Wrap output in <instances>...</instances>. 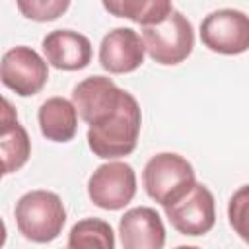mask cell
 Segmentation results:
<instances>
[{"label":"cell","mask_w":249,"mask_h":249,"mask_svg":"<svg viewBox=\"0 0 249 249\" xmlns=\"http://www.w3.org/2000/svg\"><path fill=\"white\" fill-rule=\"evenodd\" d=\"M140 107L134 95L124 91L113 117L88 128V146L97 158L113 160L134 152L140 134Z\"/></svg>","instance_id":"1"},{"label":"cell","mask_w":249,"mask_h":249,"mask_svg":"<svg viewBox=\"0 0 249 249\" xmlns=\"http://www.w3.org/2000/svg\"><path fill=\"white\" fill-rule=\"evenodd\" d=\"M16 224L25 239L49 243L56 239L66 222V210L56 193L29 191L16 202Z\"/></svg>","instance_id":"2"},{"label":"cell","mask_w":249,"mask_h":249,"mask_svg":"<svg viewBox=\"0 0 249 249\" xmlns=\"http://www.w3.org/2000/svg\"><path fill=\"white\" fill-rule=\"evenodd\" d=\"M142 183L152 200L167 206L179 200L196 181L193 165L183 156L161 152L148 160L142 171Z\"/></svg>","instance_id":"3"},{"label":"cell","mask_w":249,"mask_h":249,"mask_svg":"<svg viewBox=\"0 0 249 249\" xmlns=\"http://www.w3.org/2000/svg\"><path fill=\"white\" fill-rule=\"evenodd\" d=\"M142 43L154 62L173 66L193 53L195 31L181 12L171 10L163 21L142 27Z\"/></svg>","instance_id":"4"},{"label":"cell","mask_w":249,"mask_h":249,"mask_svg":"<svg viewBox=\"0 0 249 249\" xmlns=\"http://www.w3.org/2000/svg\"><path fill=\"white\" fill-rule=\"evenodd\" d=\"M88 195L91 202L103 210H121L136 195V173L124 161H109L99 165L89 181Z\"/></svg>","instance_id":"5"},{"label":"cell","mask_w":249,"mask_h":249,"mask_svg":"<svg viewBox=\"0 0 249 249\" xmlns=\"http://www.w3.org/2000/svg\"><path fill=\"white\" fill-rule=\"evenodd\" d=\"M169 224L183 235H204L214 228L216 206L208 187L195 183L179 200L163 206Z\"/></svg>","instance_id":"6"},{"label":"cell","mask_w":249,"mask_h":249,"mask_svg":"<svg viewBox=\"0 0 249 249\" xmlns=\"http://www.w3.org/2000/svg\"><path fill=\"white\" fill-rule=\"evenodd\" d=\"M49 78L47 60L31 47L19 45L10 49L0 60V80L6 88L21 97L39 93Z\"/></svg>","instance_id":"7"},{"label":"cell","mask_w":249,"mask_h":249,"mask_svg":"<svg viewBox=\"0 0 249 249\" xmlns=\"http://www.w3.org/2000/svg\"><path fill=\"white\" fill-rule=\"evenodd\" d=\"M200 41L214 53L241 54L249 47V19L231 8L210 12L200 23Z\"/></svg>","instance_id":"8"},{"label":"cell","mask_w":249,"mask_h":249,"mask_svg":"<svg viewBox=\"0 0 249 249\" xmlns=\"http://www.w3.org/2000/svg\"><path fill=\"white\" fill-rule=\"evenodd\" d=\"M123 95L124 89H121L111 78L89 76L72 89V103L82 121L93 126L117 113Z\"/></svg>","instance_id":"9"},{"label":"cell","mask_w":249,"mask_h":249,"mask_svg":"<svg viewBox=\"0 0 249 249\" xmlns=\"http://www.w3.org/2000/svg\"><path fill=\"white\" fill-rule=\"evenodd\" d=\"M142 37L130 27L109 31L99 45V62L111 74H128L144 62Z\"/></svg>","instance_id":"10"},{"label":"cell","mask_w":249,"mask_h":249,"mask_svg":"<svg viewBox=\"0 0 249 249\" xmlns=\"http://www.w3.org/2000/svg\"><path fill=\"white\" fill-rule=\"evenodd\" d=\"M119 235L124 249H161L165 243L163 222L150 206L126 210L119 222Z\"/></svg>","instance_id":"11"},{"label":"cell","mask_w":249,"mask_h":249,"mask_svg":"<svg viewBox=\"0 0 249 249\" xmlns=\"http://www.w3.org/2000/svg\"><path fill=\"white\" fill-rule=\"evenodd\" d=\"M43 53L51 66L58 70H82L91 62V43L72 29H54L43 39Z\"/></svg>","instance_id":"12"},{"label":"cell","mask_w":249,"mask_h":249,"mask_svg":"<svg viewBox=\"0 0 249 249\" xmlns=\"http://www.w3.org/2000/svg\"><path fill=\"white\" fill-rule=\"evenodd\" d=\"M39 126L47 140H72L78 130V113L74 103L64 97H49L39 107Z\"/></svg>","instance_id":"13"},{"label":"cell","mask_w":249,"mask_h":249,"mask_svg":"<svg viewBox=\"0 0 249 249\" xmlns=\"http://www.w3.org/2000/svg\"><path fill=\"white\" fill-rule=\"evenodd\" d=\"M101 4L111 16L126 18L142 27L163 21L173 10L171 0H101Z\"/></svg>","instance_id":"14"},{"label":"cell","mask_w":249,"mask_h":249,"mask_svg":"<svg viewBox=\"0 0 249 249\" xmlns=\"http://www.w3.org/2000/svg\"><path fill=\"white\" fill-rule=\"evenodd\" d=\"M68 247L82 249V247H101L113 249L115 247V233L109 222L99 218H86L72 226L68 233Z\"/></svg>","instance_id":"15"},{"label":"cell","mask_w":249,"mask_h":249,"mask_svg":"<svg viewBox=\"0 0 249 249\" xmlns=\"http://www.w3.org/2000/svg\"><path fill=\"white\" fill-rule=\"evenodd\" d=\"M31 156V140L27 130L18 123L10 132L0 136V160L6 167V173L21 169Z\"/></svg>","instance_id":"16"},{"label":"cell","mask_w":249,"mask_h":249,"mask_svg":"<svg viewBox=\"0 0 249 249\" xmlns=\"http://www.w3.org/2000/svg\"><path fill=\"white\" fill-rule=\"evenodd\" d=\"M21 16L33 21H54L70 6V0H16Z\"/></svg>","instance_id":"17"},{"label":"cell","mask_w":249,"mask_h":249,"mask_svg":"<svg viewBox=\"0 0 249 249\" xmlns=\"http://www.w3.org/2000/svg\"><path fill=\"white\" fill-rule=\"evenodd\" d=\"M228 216H230V224L231 228L239 233L241 239H249V189L247 185L239 187L237 193H233L230 206H228Z\"/></svg>","instance_id":"18"},{"label":"cell","mask_w":249,"mask_h":249,"mask_svg":"<svg viewBox=\"0 0 249 249\" xmlns=\"http://www.w3.org/2000/svg\"><path fill=\"white\" fill-rule=\"evenodd\" d=\"M18 123L19 121H18L16 107L4 95H0V136L6 134V132H10Z\"/></svg>","instance_id":"19"},{"label":"cell","mask_w":249,"mask_h":249,"mask_svg":"<svg viewBox=\"0 0 249 249\" xmlns=\"http://www.w3.org/2000/svg\"><path fill=\"white\" fill-rule=\"evenodd\" d=\"M6 243V224L2 222V218H0V247Z\"/></svg>","instance_id":"20"},{"label":"cell","mask_w":249,"mask_h":249,"mask_svg":"<svg viewBox=\"0 0 249 249\" xmlns=\"http://www.w3.org/2000/svg\"><path fill=\"white\" fill-rule=\"evenodd\" d=\"M4 173H6V167H4V163H2V160H0V179L4 177Z\"/></svg>","instance_id":"21"}]
</instances>
